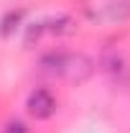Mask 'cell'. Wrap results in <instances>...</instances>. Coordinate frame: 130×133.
Segmentation results:
<instances>
[{
  "mask_svg": "<svg viewBox=\"0 0 130 133\" xmlns=\"http://www.w3.org/2000/svg\"><path fill=\"white\" fill-rule=\"evenodd\" d=\"M26 108H28L31 118H36V120H49V118L56 113V97L51 95L49 90L38 87V90H33L31 95H28Z\"/></svg>",
  "mask_w": 130,
  "mask_h": 133,
  "instance_id": "obj_2",
  "label": "cell"
},
{
  "mask_svg": "<svg viewBox=\"0 0 130 133\" xmlns=\"http://www.w3.org/2000/svg\"><path fill=\"white\" fill-rule=\"evenodd\" d=\"M5 133H28V128H26L20 120H10V123L5 125Z\"/></svg>",
  "mask_w": 130,
  "mask_h": 133,
  "instance_id": "obj_5",
  "label": "cell"
},
{
  "mask_svg": "<svg viewBox=\"0 0 130 133\" xmlns=\"http://www.w3.org/2000/svg\"><path fill=\"white\" fill-rule=\"evenodd\" d=\"M44 31L49 33H59V36H64V33H71L74 31V21L69 16H59V18H51L44 23Z\"/></svg>",
  "mask_w": 130,
  "mask_h": 133,
  "instance_id": "obj_3",
  "label": "cell"
},
{
  "mask_svg": "<svg viewBox=\"0 0 130 133\" xmlns=\"http://www.w3.org/2000/svg\"><path fill=\"white\" fill-rule=\"evenodd\" d=\"M23 16H26L23 10H10L8 16H5L3 21H0V31L5 33V36H10V33H13V31L18 28V26H20V21H23Z\"/></svg>",
  "mask_w": 130,
  "mask_h": 133,
  "instance_id": "obj_4",
  "label": "cell"
},
{
  "mask_svg": "<svg viewBox=\"0 0 130 133\" xmlns=\"http://www.w3.org/2000/svg\"><path fill=\"white\" fill-rule=\"evenodd\" d=\"M41 64L46 66L49 72L69 79V82H84L92 74V62L87 56H82V54H64V51H59V54L44 56Z\"/></svg>",
  "mask_w": 130,
  "mask_h": 133,
  "instance_id": "obj_1",
  "label": "cell"
}]
</instances>
